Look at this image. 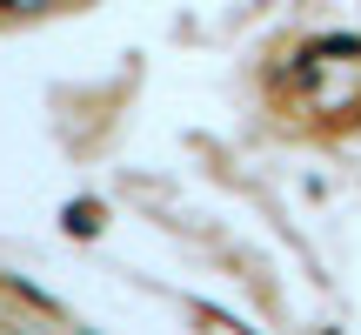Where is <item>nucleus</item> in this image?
<instances>
[{
	"label": "nucleus",
	"mask_w": 361,
	"mask_h": 335,
	"mask_svg": "<svg viewBox=\"0 0 361 335\" xmlns=\"http://www.w3.org/2000/svg\"><path fill=\"white\" fill-rule=\"evenodd\" d=\"M0 7H13V0H0Z\"/></svg>",
	"instance_id": "f257e3e1"
}]
</instances>
